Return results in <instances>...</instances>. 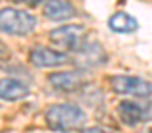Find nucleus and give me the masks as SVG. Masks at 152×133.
Wrapping results in <instances>:
<instances>
[{
	"instance_id": "obj_9",
	"label": "nucleus",
	"mask_w": 152,
	"mask_h": 133,
	"mask_svg": "<svg viewBox=\"0 0 152 133\" xmlns=\"http://www.w3.org/2000/svg\"><path fill=\"white\" fill-rule=\"evenodd\" d=\"M50 84L57 90H75L81 84V75L76 71H62V73H53L48 76Z\"/></svg>"
},
{
	"instance_id": "obj_8",
	"label": "nucleus",
	"mask_w": 152,
	"mask_h": 133,
	"mask_svg": "<svg viewBox=\"0 0 152 133\" xmlns=\"http://www.w3.org/2000/svg\"><path fill=\"white\" fill-rule=\"evenodd\" d=\"M118 115H120V119H122L124 124L134 126L140 121H143L147 114H145L143 107H140L134 101H120L118 103Z\"/></svg>"
},
{
	"instance_id": "obj_4",
	"label": "nucleus",
	"mask_w": 152,
	"mask_h": 133,
	"mask_svg": "<svg viewBox=\"0 0 152 133\" xmlns=\"http://www.w3.org/2000/svg\"><path fill=\"white\" fill-rule=\"evenodd\" d=\"M110 85L118 94H127L134 98H151L152 96V84L138 76H126V75L112 76Z\"/></svg>"
},
{
	"instance_id": "obj_10",
	"label": "nucleus",
	"mask_w": 152,
	"mask_h": 133,
	"mask_svg": "<svg viewBox=\"0 0 152 133\" xmlns=\"http://www.w3.org/2000/svg\"><path fill=\"white\" fill-rule=\"evenodd\" d=\"M108 27L118 34H129L138 29V21L133 16H129L127 12H115L108 20Z\"/></svg>"
},
{
	"instance_id": "obj_12",
	"label": "nucleus",
	"mask_w": 152,
	"mask_h": 133,
	"mask_svg": "<svg viewBox=\"0 0 152 133\" xmlns=\"http://www.w3.org/2000/svg\"><path fill=\"white\" fill-rule=\"evenodd\" d=\"M83 133H113V132H110V130H103V128H88V130H85Z\"/></svg>"
},
{
	"instance_id": "obj_2",
	"label": "nucleus",
	"mask_w": 152,
	"mask_h": 133,
	"mask_svg": "<svg viewBox=\"0 0 152 133\" xmlns=\"http://www.w3.org/2000/svg\"><path fill=\"white\" fill-rule=\"evenodd\" d=\"M37 25V20L20 9H0V32L12 34V36H27Z\"/></svg>"
},
{
	"instance_id": "obj_3",
	"label": "nucleus",
	"mask_w": 152,
	"mask_h": 133,
	"mask_svg": "<svg viewBox=\"0 0 152 133\" xmlns=\"http://www.w3.org/2000/svg\"><path fill=\"white\" fill-rule=\"evenodd\" d=\"M85 27L83 25H64L50 32L51 43L57 44L60 50L66 51H78L85 44Z\"/></svg>"
},
{
	"instance_id": "obj_1",
	"label": "nucleus",
	"mask_w": 152,
	"mask_h": 133,
	"mask_svg": "<svg viewBox=\"0 0 152 133\" xmlns=\"http://www.w3.org/2000/svg\"><path fill=\"white\" fill-rule=\"evenodd\" d=\"M85 121H87V117H85L83 110L75 105H67V103L53 105L46 112V123L55 132H76V130L83 128Z\"/></svg>"
},
{
	"instance_id": "obj_5",
	"label": "nucleus",
	"mask_w": 152,
	"mask_h": 133,
	"mask_svg": "<svg viewBox=\"0 0 152 133\" xmlns=\"http://www.w3.org/2000/svg\"><path fill=\"white\" fill-rule=\"evenodd\" d=\"M67 60H69V57L66 53L50 50L46 46H37L30 51V62L37 68H55V66H60Z\"/></svg>"
},
{
	"instance_id": "obj_11",
	"label": "nucleus",
	"mask_w": 152,
	"mask_h": 133,
	"mask_svg": "<svg viewBox=\"0 0 152 133\" xmlns=\"http://www.w3.org/2000/svg\"><path fill=\"white\" fill-rule=\"evenodd\" d=\"M14 2H18V4H25V5H37V4H41L42 0H14Z\"/></svg>"
},
{
	"instance_id": "obj_7",
	"label": "nucleus",
	"mask_w": 152,
	"mask_h": 133,
	"mask_svg": "<svg viewBox=\"0 0 152 133\" xmlns=\"http://www.w3.org/2000/svg\"><path fill=\"white\" fill-rule=\"evenodd\" d=\"M44 14L50 20L62 21L75 16V7L67 0H48V4L44 5Z\"/></svg>"
},
{
	"instance_id": "obj_6",
	"label": "nucleus",
	"mask_w": 152,
	"mask_h": 133,
	"mask_svg": "<svg viewBox=\"0 0 152 133\" xmlns=\"http://www.w3.org/2000/svg\"><path fill=\"white\" fill-rule=\"evenodd\" d=\"M28 96V87L16 80V78H2L0 80V99L5 101H16V99H23Z\"/></svg>"
}]
</instances>
